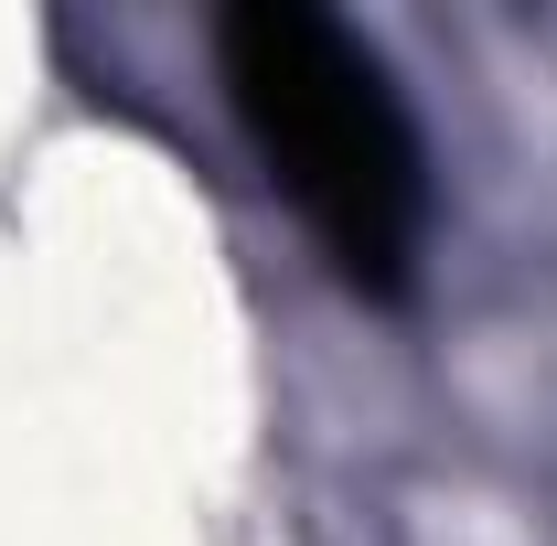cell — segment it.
I'll return each instance as SVG.
<instances>
[{"label":"cell","mask_w":557,"mask_h":546,"mask_svg":"<svg viewBox=\"0 0 557 546\" xmlns=\"http://www.w3.org/2000/svg\"><path fill=\"white\" fill-rule=\"evenodd\" d=\"M225 97L258 139L269 183L300 204V225L322 236V258L364 289L397 300L429 236V172H418V129L397 108L386 65L322 11H225Z\"/></svg>","instance_id":"1"}]
</instances>
